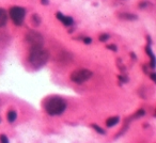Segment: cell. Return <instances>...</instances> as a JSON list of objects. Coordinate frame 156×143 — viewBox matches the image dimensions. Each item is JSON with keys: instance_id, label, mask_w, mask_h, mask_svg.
<instances>
[{"instance_id": "1", "label": "cell", "mask_w": 156, "mask_h": 143, "mask_svg": "<svg viewBox=\"0 0 156 143\" xmlns=\"http://www.w3.org/2000/svg\"><path fill=\"white\" fill-rule=\"evenodd\" d=\"M49 59V54L46 49H44L43 46H36L31 47L29 55V61L34 67H41L45 65Z\"/></svg>"}, {"instance_id": "9", "label": "cell", "mask_w": 156, "mask_h": 143, "mask_svg": "<svg viewBox=\"0 0 156 143\" xmlns=\"http://www.w3.org/2000/svg\"><path fill=\"white\" fill-rule=\"evenodd\" d=\"M16 118H17V113H16L14 110L9 111V113H8V121H9L10 123H13L14 121L16 120Z\"/></svg>"}, {"instance_id": "4", "label": "cell", "mask_w": 156, "mask_h": 143, "mask_svg": "<svg viewBox=\"0 0 156 143\" xmlns=\"http://www.w3.org/2000/svg\"><path fill=\"white\" fill-rule=\"evenodd\" d=\"M26 11L25 9L21 7H13L10 10V16L11 19L13 21V23L17 26H21L23 24L24 19H25Z\"/></svg>"}, {"instance_id": "2", "label": "cell", "mask_w": 156, "mask_h": 143, "mask_svg": "<svg viewBox=\"0 0 156 143\" xmlns=\"http://www.w3.org/2000/svg\"><path fill=\"white\" fill-rule=\"evenodd\" d=\"M45 110L49 115H60L66 108V102L63 98L58 96L49 97L45 102Z\"/></svg>"}, {"instance_id": "13", "label": "cell", "mask_w": 156, "mask_h": 143, "mask_svg": "<svg viewBox=\"0 0 156 143\" xmlns=\"http://www.w3.org/2000/svg\"><path fill=\"white\" fill-rule=\"evenodd\" d=\"M0 140H1V143H9V139L5 135H2L0 136Z\"/></svg>"}, {"instance_id": "10", "label": "cell", "mask_w": 156, "mask_h": 143, "mask_svg": "<svg viewBox=\"0 0 156 143\" xmlns=\"http://www.w3.org/2000/svg\"><path fill=\"white\" fill-rule=\"evenodd\" d=\"M92 127L94 128V129L96 130V132H100V134H102V135L106 134V132H105V130H104V129H102V128H101L100 126H97V125H95V124H92Z\"/></svg>"}, {"instance_id": "12", "label": "cell", "mask_w": 156, "mask_h": 143, "mask_svg": "<svg viewBox=\"0 0 156 143\" xmlns=\"http://www.w3.org/2000/svg\"><path fill=\"white\" fill-rule=\"evenodd\" d=\"M32 19L34 21V25H35V26H38V24L41 23V19H40L38 15H33V16H32Z\"/></svg>"}, {"instance_id": "8", "label": "cell", "mask_w": 156, "mask_h": 143, "mask_svg": "<svg viewBox=\"0 0 156 143\" xmlns=\"http://www.w3.org/2000/svg\"><path fill=\"white\" fill-rule=\"evenodd\" d=\"M118 123H119V116H112V118H109L106 121L107 127H112V126L117 125Z\"/></svg>"}, {"instance_id": "16", "label": "cell", "mask_w": 156, "mask_h": 143, "mask_svg": "<svg viewBox=\"0 0 156 143\" xmlns=\"http://www.w3.org/2000/svg\"><path fill=\"white\" fill-rule=\"evenodd\" d=\"M85 43H86V44H90L91 43V39H90V37H86V39H85Z\"/></svg>"}, {"instance_id": "15", "label": "cell", "mask_w": 156, "mask_h": 143, "mask_svg": "<svg viewBox=\"0 0 156 143\" xmlns=\"http://www.w3.org/2000/svg\"><path fill=\"white\" fill-rule=\"evenodd\" d=\"M107 48L113 50V51H117V46H115V45H108V46H107Z\"/></svg>"}, {"instance_id": "14", "label": "cell", "mask_w": 156, "mask_h": 143, "mask_svg": "<svg viewBox=\"0 0 156 143\" xmlns=\"http://www.w3.org/2000/svg\"><path fill=\"white\" fill-rule=\"evenodd\" d=\"M108 37H109V35L108 34H102V35H101L100 37V41L101 42H106L107 40H108Z\"/></svg>"}, {"instance_id": "5", "label": "cell", "mask_w": 156, "mask_h": 143, "mask_svg": "<svg viewBox=\"0 0 156 143\" xmlns=\"http://www.w3.org/2000/svg\"><path fill=\"white\" fill-rule=\"evenodd\" d=\"M26 41L29 43L31 47H36V46H43L44 39L38 32L29 31L26 34Z\"/></svg>"}, {"instance_id": "6", "label": "cell", "mask_w": 156, "mask_h": 143, "mask_svg": "<svg viewBox=\"0 0 156 143\" xmlns=\"http://www.w3.org/2000/svg\"><path fill=\"white\" fill-rule=\"evenodd\" d=\"M56 16H57V18L59 19L61 23H63V25L64 26H72L73 25V18L72 17H70V16H65V15H63L62 13H60V12H58V13L56 14Z\"/></svg>"}, {"instance_id": "11", "label": "cell", "mask_w": 156, "mask_h": 143, "mask_svg": "<svg viewBox=\"0 0 156 143\" xmlns=\"http://www.w3.org/2000/svg\"><path fill=\"white\" fill-rule=\"evenodd\" d=\"M122 18H127V19H136V16L135 15H131V14H123L121 15Z\"/></svg>"}, {"instance_id": "3", "label": "cell", "mask_w": 156, "mask_h": 143, "mask_svg": "<svg viewBox=\"0 0 156 143\" xmlns=\"http://www.w3.org/2000/svg\"><path fill=\"white\" fill-rule=\"evenodd\" d=\"M92 76V72L89 70H77L71 74V80L74 81L75 83H84L88 79H90Z\"/></svg>"}, {"instance_id": "7", "label": "cell", "mask_w": 156, "mask_h": 143, "mask_svg": "<svg viewBox=\"0 0 156 143\" xmlns=\"http://www.w3.org/2000/svg\"><path fill=\"white\" fill-rule=\"evenodd\" d=\"M8 21V14L5 10L0 8V27H5Z\"/></svg>"}]
</instances>
